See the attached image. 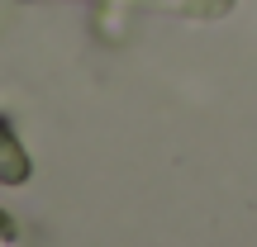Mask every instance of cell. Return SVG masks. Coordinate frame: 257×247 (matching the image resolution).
<instances>
[{"label":"cell","mask_w":257,"mask_h":247,"mask_svg":"<svg viewBox=\"0 0 257 247\" xmlns=\"http://www.w3.org/2000/svg\"><path fill=\"white\" fill-rule=\"evenodd\" d=\"M5 128H15V124H10V114H5V110H0V133H5Z\"/></svg>","instance_id":"3"},{"label":"cell","mask_w":257,"mask_h":247,"mask_svg":"<svg viewBox=\"0 0 257 247\" xmlns=\"http://www.w3.org/2000/svg\"><path fill=\"white\" fill-rule=\"evenodd\" d=\"M29 176H34V157L19 143L15 128H5V133H0V185H24Z\"/></svg>","instance_id":"1"},{"label":"cell","mask_w":257,"mask_h":247,"mask_svg":"<svg viewBox=\"0 0 257 247\" xmlns=\"http://www.w3.org/2000/svg\"><path fill=\"white\" fill-rule=\"evenodd\" d=\"M10 238H15V219L0 209V242H10Z\"/></svg>","instance_id":"2"}]
</instances>
